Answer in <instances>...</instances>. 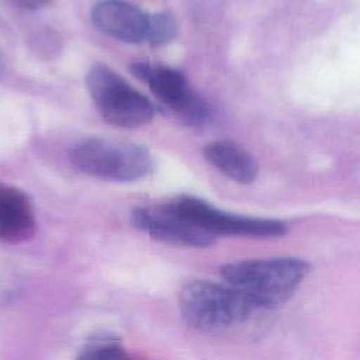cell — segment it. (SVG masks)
<instances>
[{"instance_id":"obj_13","label":"cell","mask_w":360,"mask_h":360,"mask_svg":"<svg viewBox=\"0 0 360 360\" xmlns=\"http://www.w3.org/2000/svg\"><path fill=\"white\" fill-rule=\"evenodd\" d=\"M11 6L22 10H41L52 4L53 0H7Z\"/></svg>"},{"instance_id":"obj_11","label":"cell","mask_w":360,"mask_h":360,"mask_svg":"<svg viewBox=\"0 0 360 360\" xmlns=\"http://www.w3.org/2000/svg\"><path fill=\"white\" fill-rule=\"evenodd\" d=\"M76 360H136L120 340L98 338L89 342L76 356Z\"/></svg>"},{"instance_id":"obj_2","label":"cell","mask_w":360,"mask_h":360,"mask_svg":"<svg viewBox=\"0 0 360 360\" xmlns=\"http://www.w3.org/2000/svg\"><path fill=\"white\" fill-rule=\"evenodd\" d=\"M179 307L184 321L202 332H222L240 326L257 309L228 284L191 280L179 291Z\"/></svg>"},{"instance_id":"obj_5","label":"cell","mask_w":360,"mask_h":360,"mask_svg":"<svg viewBox=\"0 0 360 360\" xmlns=\"http://www.w3.org/2000/svg\"><path fill=\"white\" fill-rule=\"evenodd\" d=\"M169 212L184 219L194 228L217 236H250V238H271L283 236L288 226L281 219L255 218L236 215L221 211L207 201L193 197L180 195L162 205Z\"/></svg>"},{"instance_id":"obj_8","label":"cell","mask_w":360,"mask_h":360,"mask_svg":"<svg viewBox=\"0 0 360 360\" xmlns=\"http://www.w3.org/2000/svg\"><path fill=\"white\" fill-rule=\"evenodd\" d=\"M94 27L105 35L128 42H145L149 13L128 0H98L90 13Z\"/></svg>"},{"instance_id":"obj_9","label":"cell","mask_w":360,"mask_h":360,"mask_svg":"<svg viewBox=\"0 0 360 360\" xmlns=\"http://www.w3.org/2000/svg\"><path fill=\"white\" fill-rule=\"evenodd\" d=\"M35 214L28 195L8 184H0V240L18 243L35 232Z\"/></svg>"},{"instance_id":"obj_4","label":"cell","mask_w":360,"mask_h":360,"mask_svg":"<svg viewBox=\"0 0 360 360\" xmlns=\"http://www.w3.org/2000/svg\"><path fill=\"white\" fill-rule=\"evenodd\" d=\"M87 91L105 122L120 128H139L155 115L150 100L111 68L97 63L86 73Z\"/></svg>"},{"instance_id":"obj_12","label":"cell","mask_w":360,"mask_h":360,"mask_svg":"<svg viewBox=\"0 0 360 360\" xmlns=\"http://www.w3.org/2000/svg\"><path fill=\"white\" fill-rule=\"evenodd\" d=\"M177 35V22L170 11L149 13L146 39L152 46H163L173 41Z\"/></svg>"},{"instance_id":"obj_10","label":"cell","mask_w":360,"mask_h":360,"mask_svg":"<svg viewBox=\"0 0 360 360\" xmlns=\"http://www.w3.org/2000/svg\"><path fill=\"white\" fill-rule=\"evenodd\" d=\"M202 155L212 166L236 183L250 184L257 177L259 169L255 158L235 142H211L204 146Z\"/></svg>"},{"instance_id":"obj_14","label":"cell","mask_w":360,"mask_h":360,"mask_svg":"<svg viewBox=\"0 0 360 360\" xmlns=\"http://www.w3.org/2000/svg\"><path fill=\"white\" fill-rule=\"evenodd\" d=\"M4 72H6V58L0 49V77L4 75Z\"/></svg>"},{"instance_id":"obj_7","label":"cell","mask_w":360,"mask_h":360,"mask_svg":"<svg viewBox=\"0 0 360 360\" xmlns=\"http://www.w3.org/2000/svg\"><path fill=\"white\" fill-rule=\"evenodd\" d=\"M131 222L135 228L159 242L193 248H207L215 243V238L194 228L162 205L158 208H134L131 211Z\"/></svg>"},{"instance_id":"obj_3","label":"cell","mask_w":360,"mask_h":360,"mask_svg":"<svg viewBox=\"0 0 360 360\" xmlns=\"http://www.w3.org/2000/svg\"><path fill=\"white\" fill-rule=\"evenodd\" d=\"M69 158L79 172L114 181H136L153 170L150 152L131 142L87 138L70 149Z\"/></svg>"},{"instance_id":"obj_1","label":"cell","mask_w":360,"mask_h":360,"mask_svg":"<svg viewBox=\"0 0 360 360\" xmlns=\"http://www.w3.org/2000/svg\"><path fill=\"white\" fill-rule=\"evenodd\" d=\"M219 273L257 311H270L294 295L308 276L309 264L300 257L250 259L224 264Z\"/></svg>"},{"instance_id":"obj_6","label":"cell","mask_w":360,"mask_h":360,"mask_svg":"<svg viewBox=\"0 0 360 360\" xmlns=\"http://www.w3.org/2000/svg\"><path fill=\"white\" fill-rule=\"evenodd\" d=\"M131 72L145 82L153 96L183 124L201 127L210 120L211 110L208 103L188 86L186 76L180 70L138 60L131 65Z\"/></svg>"}]
</instances>
